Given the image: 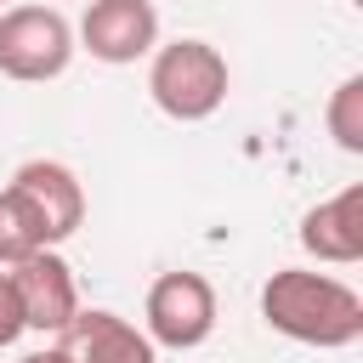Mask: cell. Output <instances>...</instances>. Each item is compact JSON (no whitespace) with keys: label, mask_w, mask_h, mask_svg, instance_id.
Instances as JSON below:
<instances>
[{"label":"cell","mask_w":363,"mask_h":363,"mask_svg":"<svg viewBox=\"0 0 363 363\" xmlns=\"http://www.w3.org/2000/svg\"><path fill=\"white\" fill-rule=\"evenodd\" d=\"M68 352L74 363H159V346L147 340V329H136L108 306H91V312L79 306V318L68 323Z\"/></svg>","instance_id":"cell-8"},{"label":"cell","mask_w":363,"mask_h":363,"mask_svg":"<svg viewBox=\"0 0 363 363\" xmlns=\"http://www.w3.org/2000/svg\"><path fill=\"white\" fill-rule=\"evenodd\" d=\"M74 23L57 6H6L0 11V74L17 85H45L74 62Z\"/></svg>","instance_id":"cell-3"},{"label":"cell","mask_w":363,"mask_h":363,"mask_svg":"<svg viewBox=\"0 0 363 363\" xmlns=\"http://www.w3.org/2000/svg\"><path fill=\"white\" fill-rule=\"evenodd\" d=\"M323 125H329V136H335L340 153H363V74H346V79L329 91Z\"/></svg>","instance_id":"cell-11"},{"label":"cell","mask_w":363,"mask_h":363,"mask_svg":"<svg viewBox=\"0 0 363 363\" xmlns=\"http://www.w3.org/2000/svg\"><path fill=\"white\" fill-rule=\"evenodd\" d=\"M11 182L40 204V216H45V227H51L57 244L79 233V221H85V187H79V176L62 159H28V164H17Z\"/></svg>","instance_id":"cell-9"},{"label":"cell","mask_w":363,"mask_h":363,"mask_svg":"<svg viewBox=\"0 0 363 363\" xmlns=\"http://www.w3.org/2000/svg\"><path fill=\"white\" fill-rule=\"evenodd\" d=\"M34 250H57V238H51L40 204L11 182V187H0V267L28 261Z\"/></svg>","instance_id":"cell-10"},{"label":"cell","mask_w":363,"mask_h":363,"mask_svg":"<svg viewBox=\"0 0 363 363\" xmlns=\"http://www.w3.org/2000/svg\"><path fill=\"white\" fill-rule=\"evenodd\" d=\"M142 329L153 346H170V352H193L216 335V289L204 272H159L147 284V301H142Z\"/></svg>","instance_id":"cell-4"},{"label":"cell","mask_w":363,"mask_h":363,"mask_svg":"<svg viewBox=\"0 0 363 363\" xmlns=\"http://www.w3.org/2000/svg\"><path fill=\"white\" fill-rule=\"evenodd\" d=\"M261 318L284 340L318 352H340L363 340V295L346 278L312 267H278L261 289Z\"/></svg>","instance_id":"cell-1"},{"label":"cell","mask_w":363,"mask_h":363,"mask_svg":"<svg viewBox=\"0 0 363 363\" xmlns=\"http://www.w3.org/2000/svg\"><path fill=\"white\" fill-rule=\"evenodd\" d=\"M74 45H85V51H91L96 62H108V68L142 62V57H153V45H159V6H153V0H91L85 17H79Z\"/></svg>","instance_id":"cell-5"},{"label":"cell","mask_w":363,"mask_h":363,"mask_svg":"<svg viewBox=\"0 0 363 363\" xmlns=\"http://www.w3.org/2000/svg\"><path fill=\"white\" fill-rule=\"evenodd\" d=\"M6 278H11V289H17L23 329L68 335V323L79 318V284H74V267H68L57 250H34V255L17 261Z\"/></svg>","instance_id":"cell-6"},{"label":"cell","mask_w":363,"mask_h":363,"mask_svg":"<svg viewBox=\"0 0 363 363\" xmlns=\"http://www.w3.org/2000/svg\"><path fill=\"white\" fill-rule=\"evenodd\" d=\"M17 335H23V306H17V289H11V278L0 272V352H6Z\"/></svg>","instance_id":"cell-12"},{"label":"cell","mask_w":363,"mask_h":363,"mask_svg":"<svg viewBox=\"0 0 363 363\" xmlns=\"http://www.w3.org/2000/svg\"><path fill=\"white\" fill-rule=\"evenodd\" d=\"M227 85H233V68L210 40L187 34L170 45H153V57H147V96L164 119H182V125L210 119L227 102Z\"/></svg>","instance_id":"cell-2"},{"label":"cell","mask_w":363,"mask_h":363,"mask_svg":"<svg viewBox=\"0 0 363 363\" xmlns=\"http://www.w3.org/2000/svg\"><path fill=\"white\" fill-rule=\"evenodd\" d=\"M301 250L329 261V267H357L363 261V182L340 187L335 199H318L301 216Z\"/></svg>","instance_id":"cell-7"},{"label":"cell","mask_w":363,"mask_h":363,"mask_svg":"<svg viewBox=\"0 0 363 363\" xmlns=\"http://www.w3.org/2000/svg\"><path fill=\"white\" fill-rule=\"evenodd\" d=\"M17 363H74V352H68V346H45V352H28V357H17Z\"/></svg>","instance_id":"cell-13"}]
</instances>
